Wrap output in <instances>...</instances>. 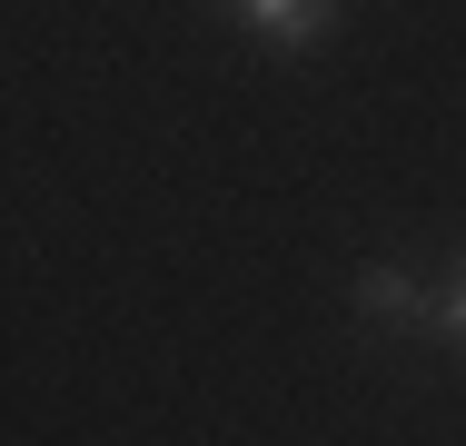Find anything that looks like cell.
<instances>
[{"label":"cell","instance_id":"obj_2","mask_svg":"<svg viewBox=\"0 0 466 446\" xmlns=\"http://www.w3.org/2000/svg\"><path fill=\"white\" fill-rule=\"evenodd\" d=\"M238 30H258L268 50H318L338 30V0H238Z\"/></svg>","mask_w":466,"mask_h":446},{"label":"cell","instance_id":"obj_1","mask_svg":"<svg viewBox=\"0 0 466 446\" xmlns=\"http://www.w3.org/2000/svg\"><path fill=\"white\" fill-rule=\"evenodd\" d=\"M358 318H368V328H407V338H427V328H437V288L377 258V268H358Z\"/></svg>","mask_w":466,"mask_h":446},{"label":"cell","instance_id":"obj_4","mask_svg":"<svg viewBox=\"0 0 466 446\" xmlns=\"http://www.w3.org/2000/svg\"><path fill=\"white\" fill-rule=\"evenodd\" d=\"M457 268H466V248H457Z\"/></svg>","mask_w":466,"mask_h":446},{"label":"cell","instance_id":"obj_3","mask_svg":"<svg viewBox=\"0 0 466 446\" xmlns=\"http://www.w3.org/2000/svg\"><path fill=\"white\" fill-rule=\"evenodd\" d=\"M427 338L466 348V268H447V288H437V328H427Z\"/></svg>","mask_w":466,"mask_h":446}]
</instances>
